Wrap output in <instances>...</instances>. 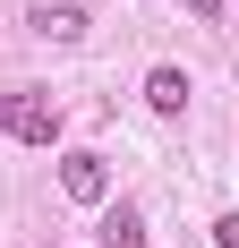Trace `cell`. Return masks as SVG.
I'll use <instances>...</instances> for the list:
<instances>
[{"label":"cell","instance_id":"1","mask_svg":"<svg viewBox=\"0 0 239 248\" xmlns=\"http://www.w3.org/2000/svg\"><path fill=\"white\" fill-rule=\"evenodd\" d=\"M0 137L51 146V137H60V103H51V94H0Z\"/></svg>","mask_w":239,"mask_h":248},{"label":"cell","instance_id":"2","mask_svg":"<svg viewBox=\"0 0 239 248\" xmlns=\"http://www.w3.org/2000/svg\"><path fill=\"white\" fill-rule=\"evenodd\" d=\"M60 188H69L77 205H103V197H111V163H103L94 146H77V154H60Z\"/></svg>","mask_w":239,"mask_h":248},{"label":"cell","instance_id":"3","mask_svg":"<svg viewBox=\"0 0 239 248\" xmlns=\"http://www.w3.org/2000/svg\"><path fill=\"white\" fill-rule=\"evenodd\" d=\"M188 94H196V86H188V69H171V60H163V69H145V111L179 120V111H188Z\"/></svg>","mask_w":239,"mask_h":248},{"label":"cell","instance_id":"4","mask_svg":"<svg viewBox=\"0 0 239 248\" xmlns=\"http://www.w3.org/2000/svg\"><path fill=\"white\" fill-rule=\"evenodd\" d=\"M26 26H34L43 43H77V34H86V9H77V0H43Z\"/></svg>","mask_w":239,"mask_h":248},{"label":"cell","instance_id":"5","mask_svg":"<svg viewBox=\"0 0 239 248\" xmlns=\"http://www.w3.org/2000/svg\"><path fill=\"white\" fill-rule=\"evenodd\" d=\"M103 248H145V223H137V205H103Z\"/></svg>","mask_w":239,"mask_h":248},{"label":"cell","instance_id":"6","mask_svg":"<svg viewBox=\"0 0 239 248\" xmlns=\"http://www.w3.org/2000/svg\"><path fill=\"white\" fill-rule=\"evenodd\" d=\"M214 248H239V214H214Z\"/></svg>","mask_w":239,"mask_h":248},{"label":"cell","instance_id":"7","mask_svg":"<svg viewBox=\"0 0 239 248\" xmlns=\"http://www.w3.org/2000/svg\"><path fill=\"white\" fill-rule=\"evenodd\" d=\"M179 9H188V17H205V26L222 17V0H179Z\"/></svg>","mask_w":239,"mask_h":248}]
</instances>
